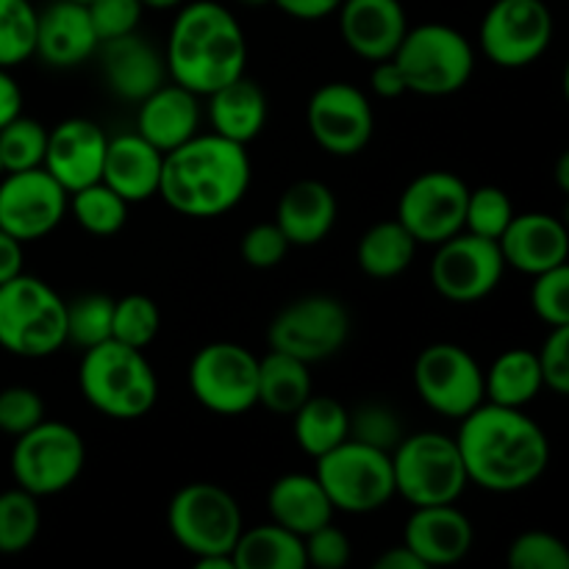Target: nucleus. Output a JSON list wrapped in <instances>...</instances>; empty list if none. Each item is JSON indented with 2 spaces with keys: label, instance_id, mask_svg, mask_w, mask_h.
Segmentation results:
<instances>
[{
  "label": "nucleus",
  "instance_id": "39448f33",
  "mask_svg": "<svg viewBox=\"0 0 569 569\" xmlns=\"http://www.w3.org/2000/svg\"><path fill=\"white\" fill-rule=\"evenodd\" d=\"M67 345V300L37 276L0 283V348L17 359H48Z\"/></svg>",
  "mask_w": 569,
  "mask_h": 569
},
{
  "label": "nucleus",
  "instance_id": "09e8293b",
  "mask_svg": "<svg viewBox=\"0 0 569 569\" xmlns=\"http://www.w3.org/2000/svg\"><path fill=\"white\" fill-rule=\"evenodd\" d=\"M303 553H306V567L342 569L350 565L353 542H350V537L342 531V528H337L333 522H326V526H320L317 531L306 533Z\"/></svg>",
  "mask_w": 569,
  "mask_h": 569
},
{
  "label": "nucleus",
  "instance_id": "20e7f679",
  "mask_svg": "<svg viewBox=\"0 0 569 569\" xmlns=\"http://www.w3.org/2000/svg\"><path fill=\"white\" fill-rule=\"evenodd\" d=\"M78 387L83 400L109 420H142L159 400V378L144 350L117 339L83 350Z\"/></svg>",
  "mask_w": 569,
  "mask_h": 569
},
{
  "label": "nucleus",
  "instance_id": "052dcab7",
  "mask_svg": "<svg viewBox=\"0 0 569 569\" xmlns=\"http://www.w3.org/2000/svg\"><path fill=\"white\" fill-rule=\"evenodd\" d=\"M233 3L244 6V9H261V6H270L272 0H233Z\"/></svg>",
  "mask_w": 569,
  "mask_h": 569
},
{
  "label": "nucleus",
  "instance_id": "4be33fe9",
  "mask_svg": "<svg viewBox=\"0 0 569 569\" xmlns=\"http://www.w3.org/2000/svg\"><path fill=\"white\" fill-rule=\"evenodd\" d=\"M100 48L92 20L83 3L76 0H53L37 11V48L33 56L56 70H72L92 59Z\"/></svg>",
  "mask_w": 569,
  "mask_h": 569
},
{
  "label": "nucleus",
  "instance_id": "412c9836",
  "mask_svg": "<svg viewBox=\"0 0 569 569\" xmlns=\"http://www.w3.org/2000/svg\"><path fill=\"white\" fill-rule=\"evenodd\" d=\"M339 37L365 61L392 59L409 31L400 0H342L337 9Z\"/></svg>",
  "mask_w": 569,
  "mask_h": 569
},
{
  "label": "nucleus",
  "instance_id": "c756f323",
  "mask_svg": "<svg viewBox=\"0 0 569 569\" xmlns=\"http://www.w3.org/2000/svg\"><path fill=\"white\" fill-rule=\"evenodd\" d=\"M542 389V370H539V359L533 350H503L489 365V370H483V398H487V403L526 409L528 403L539 398Z\"/></svg>",
  "mask_w": 569,
  "mask_h": 569
},
{
  "label": "nucleus",
  "instance_id": "473e14b6",
  "mask_svg": "<svg viewBox=\"0 0 569 569\" xmlns=\"http://www.w3.org/2000/svg\"><path fill=\"white\" fill-rule=\"evenodd\" d=\"M233 567L237 569H303V537L287 531L278 522L259 528H242L233 545Z\"/></svg>",
  "mask_w": 569,
  "mask_h": 569
},
{
  "label": "nucleus",
  "instance_id": "603ef678",
  "mask_svg": "<svg viewBox=\"0 0 569 569\" xmlns=\"http://www.w3.org/2000/svg\"><path fill=\"white\" fill-rule=\"evenodd\" d=\"M339 3L342 0H272V6H278L283 14L300 22L326 20V17L337 14Z\"/></svg>",
  "mask_w": 569,
  "mask_h": 569
},
{
  "label": "nucleus",
  "instance_id": "58836bf2",
  "mask_svg": "<svg viewBox=\"0 0 569 569\" xmlns=\"http://www.w3.org/2000/svg\"><path fill=\"white\" fill-rule=\"evenodd\" d=\"M111 317H114V298L100 292H89L67 303V345L89 350L94 345L111 339Z\"/></svg>",
  "mask_w": 569,
  "mask_h": 569
},
{
  "label": "nucleus",
  "instance_id": "e433bc0d",
  "mask_svg": "<svg viewBox=\"0 0 569 569\" xmlns=\"http://www.w3.org/2000/svg\"><path fill=\"white\" fill-rule=\"evenodd\" d=\"M48 148V128L39 120L17 114L0 128V167L3 172H20L42 167Z\"/></svg>",
  "mask_w": 569,
  "mask_h": 569
},
{
  "label": "nucleus",
  "instance_id": "680f3d73",
  "mask_svg": "<svg viewBox=\"0 0 569 569\" xmlns=\"http://www.w3.org/2000/svg\"><path fill=\"white\" fill-rule=\"evenodd\" d=\"M76 3H83V6H87V3H89V0H76Z\"/></svg>",
  "mask_w": 569,
  "mask_h": 569
},
{
  "label": "nucleus",
  "instance_id": "5701e85b",
  "mask_svg": "<svg viewBox=\"0 0 569 569\" xmlns=\"http://www.w3.org/2000/svg\"><path fill=\"white\" fill-rule=\"evenodd\" d=\"M506 267H515L526 276H539L545 270L567 264L569 233L567 226L545 211H526L511 217L509 228L498 239Z\"/></svg>",
  "mask_w": 569,
  "mask_h": 569
},
{
  "label": "nucleus",
  "instance_id": "4c0bfd02",
  "mask_svg": "<svg viewBox=\"0 0 569 569\" xmlns=\"http://www.w3.org/2000/svg\"><path fill=\"white\" fill-rule=\"evenodd\" d=\"M37 48V9L31 0H0V67L33 59Z\"/></svg>",
  "mask_w": 569,
  "mask_h": 569
},
{
  "label": "nucleus",
  "instance_id": "13d9d810",
  "mask_svg": "<svg viewBox=\"0 0 569 569\" xmlns=\"http://www.w3.org/2000/svg\"><path fill=\"white\" fill-rule=\"evenodd\" d=\"M556 178H559V189H569V153H561L559 164H556Z\"/></svg>",
  "mask_w": 569,
  "mask_h": 569
},
{
  "label": "nucleus",
  "instance_id": "b1692460",
  "mask_svg": "<svg viewBox=\"0 0 569 569\" xmlns=\"http://www.w3.org/2000/svg\"><path fill=\"white\" fill-rule=\"evenodd\" d=\"M100 67L111 92L128 103H139L167 81L164 56L139 31L100 42Z\"/></svg>",
  "mask_w": 569,
  "mask_h": 569
},
{
  "label": "nucleus",
  "instance_id": "37998d69",
  "mask_svg": "<svg viewBox=\"0 0 569 569\" xmlns=\"http://www.w3.org/2000/svg\"><path fill=\"white\" fill-rule=\"evenodd\" d=\"M511 569H569V550L556 533L526 531L509 545Z\"/></svg>",
  "mask_w": 569,
  "mask_h": 569
},
{
  "label": "nucleus",
  "instance_id": "f3484780",
  "mask_svg": "<svg viewBox=\"0 0 569 569\" xmlns=\"http://www.w3.org/2000/svg\"><path fill=\"white\" fill-rule=\"evenodd\" d=\"M0 181V231L26 242L50 237L64 222L70 192L44 167L3 172Z\"/></svg>",
  "mask_w": 569,
  "mask_h": 569
},
{
  "label": "nucleus",
  "instance_id": "393cba45",
  "mask_svg": "<svg viewBox=\"0 0 569 569\" xmlns=\"http://www.w3.org/2000/svg\"><path fill=\"white\" fill-rule=\"evenodd\" d=\"M337 194L317 178H300L289 183L276 206V226L292 248H315L326 242L337 226Z\"/></svg>",
  "mask_w": 569,
  "mask_h": 569
},
{
  "label": "nucleus",
  "instance_id": "f03ea898",
  "mask_svg": "<svg viewBox=\"0 0 569 569\" xmlns=\"http://www.w3.org/2000/svg\"><path fill=\"white\" fill-rule=\"evenodd\" d=\"M253 181L248 144L220 133H194L164 153L159 198L192 220H214L237 209Z\"/></svg>",
  "mask_w": 569,
  "mask_h": 569
},
{
  "label": "nucleus",
  "instance_id": "9d476101",
  "mask_svg": "<svg viewBox=\"0 0 569 569\" xmlns=\"http://www.w3.org/2000/svg\"><path fill=\"white\" fill-rule=\"evenodd\" d=\"M9 465L17 487L33 498H50L81 478L87 467V442L67 422L42 420L31 431L14 437Z\"/></svg>",
  "mask_w": 569,
  "mask_h": 569
},
{
  "label": "nucleus",
  "instance_id": "6e6d98bb",
  "mask_svg": "<svg viewBox=\"0 0 569 569\" xmlns=\"http://www.w3.org/2000/svg\"><path fill=\"white\" fill-rule=\"evenodd\" d=\"M376 569H426V567H422V561L417 559L403 542H400L398 548H389L378 556Z\"/></svg>",
  "mask_w": 569,
  "mask_h": 569
},
{
  "label": "nucleus",
  "instance_id": "a18cd8bd",
  "mask_svg": "<svg viewBox=\"0 0 569 569\" xmlns=\"http://www.w3.org/2000/svg\"><path fill=\"white\" fill-rule=\"evenodd\" d=\"M44 420V400L31 387H6L0 389V431L9 437L31 431Z\"/></svg>",
  "mask_w": 569,
  "mask_h": 569
},
{
  "label": "nucleus",
  "instance_id": "72a5a7b5",
  "mask_svg": "<svg viewBox=\"0 0 569 569\" xmlns=\"http://www.w3.org/2000/svg\"><path fill=\"white\" fill-rule=\"evenodd\" d=\"M292 433L306 456L320 459L350 437V411L337 398L311 395L292 415Z\"/></svg>",
  "mask_w": 569,
  "mask_h": 569
},
{
  "label": "nucleus",
  "instance_id": "3c124183",
  "mask_svg": "<svg viewBox=\"0 0 569 569\" xmlns=\"http://www.w3.org/2000/svg\"><path fill=\"white\" fill-rule=\"evenodd\" d=\"M370 87H372V92H376L378 98H383V100L403 98V94L409 92L403 72H400V67L395 64V59L372 61Z\"/></svg>",
  "mask_w": 569,
  "mask_h": 569
},
{
  "label": "nucleus",
  "instance_id": "f257e3e1",
  "mask_svg": "<svg viewBox=\"0 0 569 569\" xmlns=\"http://www.w3.org/2000/svg\"><path fill=\"white\" fill-rule=\"evenodd\" d=\"M461 461L467 481L495 495H515L533 487L550 465V439L526 409L483 400L459 420Z\"/></svg>",
  "mask_w": 569,
  "mask_h": 569
},
{
  "label": "nucleus",
  "instance_id": "a19ab883",
  "mask_svg": "<svg viewBox=\"0 0 569 569\" xmlns=\"http://www.w3.org/2000/svg\"><path fill=\"white\" fill-rule=\"evenodd\" d=\"M515 214V203H511V198L500 187L489 183V187L470 189L465 211V231L498 242Z\"/></svg>",
  "mask_w": 569,
  "mask_h": 569
},
{
  "label": "nucleus",
  "instance_id": "a878e982",
  "mask_svg": "<svg viewBox=\"0 0 569 569\" xmlns=\"http://www.w3.org/2000/svg\"><path fill=\"white\" fill-rule=\"evenodd\" d=\"M161 164L164 153L137 131L111 137L106 144V159L100 181L114 189L128 206L144 203V200L159 194Z\"/></svg>",
  "mask_w": 569,
  "mask_h": 569
},
{
  "label": "nucleus",
  "instance_id": "864d4df0",
  "mask_svg": "<svg viewBox=\"0 0 569 569\" xmlns=\"http://www.w3.org/2000/svg\"><path fill=\"white\" fill-rule=\"evenodd\" d=\"M22 114V89L6 67H0V128Z\"/></svg>",
  "mask_w": 569,
  "mask_h": 569
},
{
  "label": "nucleus",
  "instance_id": "7c9ffc66",
  "mask_svg": "<svg viewBox=\"0 0 569 569\" xmlns=\"http://www.w3.org/2000/svg\"><path fill=\"white\" fill-rule=\"evenodd\" d=\"M309 367L295 356L270 350L259 359V403L272 415L292 417L315 395Z\"/></svg>",
  "mask_w": 569,
  "mask_h": 569
},
{
  "label": "nucleus",
  "instance_id": "de8ad7c7",
  "mask_svg": "<svg viewBox=\"0 0 569 569\" xmlns=\"http://www.w3.org/2000/svg\"><path fill=\"white\" fill-rule=\"evenodd\" d=\"M289 248L292 244L283 237L281 228L276 226V220L248 228L242 237V244H239L244 264L253 267V270H272V267H278L287 259Z\"/></svg>",
  "mask_w": 569,
  "mask_h": 569
},
{
  "label": "nucleus",
  "instance_id": "9b49d317",
  "mask_svg": "<svg viewBox=\"0 0 569 569\" xmlns=\"http://www.w3.org/2000/svg\"><path fill=\"white\" fill-rule=\"evenodd\" d=\"M189 392L206 411L242 417L259 406V356L239 342H209L189 361Z\"/></svg>",
  "mask_w": 569,
  "mask_h": 569
},
{
  "label": "nucleus",
  "instance_id": "5fc2aeb1",
  "mask_svg": "<svg viewBox=\"0 0 569 569\" xmlns=\"http://www.w3.org/2000/svg\"><path fill=\"white\" fill-rule=\"evenodd\" d=\"M22 272V242L0 231V283L11 281Z\"/></svg>",
  "mask_w": 569,
  "mask_h": 569
},
{
  "label": "nucleus",
  "instance_id": "c9c22d12",
  "mask_svg": "<svg viewBox=\"0 0 569 569\" xmlns=\"http://www.w3.org/2000/svg\"><path fill=\"white\" fill-rule=\"evenodd\" d=\"M42 531L39 498L14 487L0 492V556H20Z\"/></svg>",
  "mask_w": 569,
  "mask_h": 569
},
{
  "label": "nucleus",
  "instance_id": "0eeeda50",
  "mask_svg": "<svg viewBox=\"0 0 569 569\" xmlns=\"http://www.w3.org/2000/svg\"><path fill=\"white\" fill-rule=\"evenodd\" d=\"M395 495L415 506L456 503L470 487L456 437L439 431L409 433L392 453Z\"/></svg>",
  "mask_w": 569,
  "mask_h": 569
},
{
  "label": "nucleus",
  "instance_id": "aec40b11",
  "mask_svg": "<svg viewBox=\"0 0 569 569\" xmlns=\"http://www.w3.org/2000/svg\"><path fill=\"white\" fill-rule=\"evenodd\" d=\"M476 528L456 503L415 506L403 528V545L422 567H450L470 556Z\"/></svg>",
  "mask_w": 569,
  "mask_h": 569
},
{
  "label": "nucleus",
  "instance_id": "ddd939ff",
  "mask_svg": "<svg viewBox=\"0 0 569 569\" xmlns=\"http://www.w3.org/2000/svg\"><path fill=\"white\" fill-rule=\"evenodd\" d=\"M553 11L545 0H495L481 20V50L495 67L522 70L553 44Z\"/></svg>",
  "mask_w": 569,
  "mask_h": 569
},
{
  "label": "nucleus",
  "instance_id": "cd10ccee",
  "mask_svg": "<svg viewBox=\"0 0 569 569\" xmlns=\"http://www.w3.org/2000/svg\"><path fill=\"white\" fill-rule=\"evenodd\" d=\"M206 98H209V122L220 137L239 144H250L264 131L270 103H267L264 89L250 81L248 76L222 83Z\"/></svg>",
  "mask_w": 569,
  "mask_h": 569
},
{
  "label": "nucleus",
  "instance_id": "f704fd0d",
  "mask_svg": "<svg viewBox=\"0 0 569 569\" xmlns=\"http://www.w3.org/2000/svg\"><path fill=\"white\" fill-rule=\"evenodd\" d=\"M67 214L76 217V222L87 233L106 239L114 237V233H120L122 228H126L128 203L114 192V189H109L103 181H98L70 194Z\"/></svg>",
  "mask_w": 569,
  "mask_h": 569
},
{
  "label": "nucleus",
  "instance_id": "6e6552de",
  "mask_svg": "<svg viewBox=\"0 0 569 569\" xmlns=\"http://www.w3.org/2000/svg\"><path fill=\"white\" fill-rule=\"evenodd\" d=\"M167 528L192 559L231 556L244 520L239 500L209 481H192L178 489L167 506Z\"/></svg>",
  "mask_w": 569,
  "mask_h": 569
},
{
  "label": "nucleus",
  "instance_id": "49530a36",
  "mask_svg": "<svg viewBox=\"0 0 569 569\" xmlns=\"http://www.w3.org/2000/svg\"><path fill=\"white\" fill-rule=\"evenodd\" d=\"M87 11L100 42H109V39L139 31L144 3L142 0H89Z\"/></svg>",
  "mask_w": 569,
  "mask_h": 569
},
{
  "label": "nucleus",
  "instance_id": "4468645a",
  "mask_svg": "<svg viewBox=\"0 0 569 569\" xmlns=\"http://www.w3.org/2000/svg\"><path fill=\"white\" fill-rule=\"evenodd\" d=\"M415 389L422 403L448 420H461L483 403V370L456 342H433L415 361Z\"/></svg>",
  "mask_w": 569,
  "mask_h": 569
},
{
  "label": "nucleus",
  "instance_id": "79ce46f5",
  "mask_svg": "<svg viewBox=\"0 0 569 569\" xmlns=\"http://www.w3.org/2000/svg\"><path fill=\"white\" fill-rule=\"evenodd\" d=\"M403 437V420L389 406L365 403L356 411H350V439H359V442L392 453L395 445Z\"/></svg>",
  "mask_w": 569,
  "mask_h": 569
},
{
  "label": "nucleus",
  "instance_id": "4d7b16f0",
  "mask_svg": "<svg viewBox=\"0 0 569 569\" xmlns=\"http://www.w3.org/2000/svg\"><path fill=\"white\" fill-rule=\"evenodd\" d=\"M198 569H237L233 567V556H203V559H194Z\"/></svg>",
  "mask_w": 569,
  "mask_h": 569
},
{
  "label": "nucleus",
  "instance_id": "bf43d9fd",
  "mask_svg": "<svg viewBox=\"0 0 569 569\" xmlns=\"http://www.w3.org/2000/svg\"><path fill=\"white\" fill-rule=\"evenodd\" d=\"M144 9H156V11H170V9H178V6L183 3V0H142Z\"/></svg>",
  "mask_w": 569,
  "mask_h": 569
},
{
  "label": "nucleus",
  "instance_id": "ea45409f",
  "mask_svg": "<svg viewBox=\"0 0 569 569\" xmlns=\"http://www.w3.org/2000/svg\"><path fill=\"white\" fill-rule=\"evenodd\" d=\"M161 328V311L153 298L131 292L126 298L114 300V317H111V339L131 348L144 350L153 345Z\"/></svg>",
  "mask_w": 569,
  "mask_h": 569
},
{
  "label": "nucleus",
  "instance_id": "f8f14e48",
  "mask_svg": "<svg viewBox=\"0 0 569 569\" xmlns=\"http://www.w3.org/2000/svg\"><path fill=\"white\" fill-rule=\"evenodd\" d=\"M350 311L333 295H306L283 306L270 322L267 342L270 350L295 356L306 365H317L348 345L350 339Z\"/></svg>",
  "mask_w": 569,
  "mask_h": 569
},
{
  "label": "nucleus",
  "instance_id": "1a4fd4ad",
  "mask_svg": "<svg viewBox=\"0 0 569 569\" xmlns=\"http://www.w3.org/2000/svg\"><path fill=\"white\" fill-rule=\"evenodd\" d=\"M317 481L326 489L333 511L372 515L395 498L392 456L359 439H345L317 459Z\"/></svg>",
  "mask_w": 569,
  "mask_h": 569
},
{
  "label": "nucleus",
  "instance_id": "c85d7f7f",
  "mask_svg": "<svg viewBox=\"0 0 569 569\" xmlns=\"http://www.w3.org/2000/svg\"><path fill=\"white\" fill-rule=\"evenodd\" d=\"M267 509H270L272 522L298 537L317 531L333 517V506L326 489L317 481V476H309V472H287V476L276 478L267 492Z\"/></svg>",
  "mask_w": 569,
  "mask_h": 569
},
{
  "label": "nucleus",
  "instance_id": "6ab92c4d",
  "mask_svg": "<svg viewBox=\"0 0 569 569\" xmlns=\"http://www.w3.org/2000/svg\"><path fill=\"white\" fill-rule=\"evenodd\" d=\"M106 144H109V137L98 122L87 117H70L48 131L42 167L72 194L100 181Z\"/></svg>",
  "mask_w": 569,
  "mask_h": 569
},
{
  "label": "nucleus",
  "instance_id": "e2e57ef3",
  "mask_svg": "<svg viewBox=\"0 0 569 569\" xmlns=\"http://www.w3.org/2000/svg\"><path fill=\"white\" fill-rule=\"evenodd\" d=\"M0 172H3V167H0Z\"/></svg>",
  "mask_w": 569,
  "mask_h": 569
},
{
  "label": "nucleus",
  "instance_id": "a211bd4d",
  "mask_svg": "<svg viewBox=\"0 0 569 569\" xmlns=\"http://www.w3.org/2000/svg\"><path fill=\"white\" fill-rule=\"evenodd\" d=\"M306 120L311 139L339 159L361 153L376 133V111L370 98L348 81L322 83L311 94Z\"/></svg>",
  "mask_w": 569,
  "mask_h": 569
},
{
  "label": "nucleus",
  "instance_id": "7ed1b4c3",
  "mask_svg": "<svg viewBox=\"0 0 569 569\" xmlns=\"http://www.w3.org/2000/svg\"><path fill=\"white\" fill-rule=\"evenodd\" d=\"M164 64L172 81L198 98L244 76L248 39L237 14L217 0H183L170 26Z\"/></svg>",
  "mask_w": 569,
  "mask_h": 569
},
{
  "label": "nucleus",
  "instance_id": "423d86ee",
  "mask_svg": "<svg viewBox=\"0 0 569 569\" xmlns=\"http://www.w3.org/2000/svg\"><path fill=\"white\" fill-rule=\"evenodd\" d=\"M392 59L403 72L409 92L422 98H448L461 92L476 72V48L448 22L409 26Z\"/></svg>",
  "mask_w": 569,
  "mask_h": 569
},
{
  "label": "nucleus",
  "instance_id": "bb28decb",
  "mask_svg": "<svg viewBox=\"0 0 569 569\" xmlns=\"http://www.w3.org/2000/svg\"><path fill=\"white\" fill-rule=\"evenodd\" d=\"M137 106V133L156 144L161 153H170L178 144L200 133L198 94L189 92L181 83H161Z\"/></svg>",
  "mask_w": 569,
  "mask_h": 569
},
{
  "label": "nucleus",
  "instance_id": "2eb2a0df",
  "mask_svg": "<svg viewBox=\"0 0 569 569\" xmlns=\"http://www.w3.org/2000/svg\"><path fill=\"white\" fill-rule=\"evenodd\" d=\"M470 187L450 170L420 172L406 183L395 220L415 237L417 244H439L465 231Z\"/></svg>",
  "mask_w": 569,
  "mask_h": 569
},
{
  "label": "nucleus",
  "instance_id": "8fccbe9b",
  "mask_svg": "<svg viewBox=\"0 0 569 569\" xmlns=\"http://www.w3.org/2000/svg\"><path fill=\"white\" fill-rule=\"evenodd\" d=\"M537 359L545 389H550L559 398L569 395V326L550 328Z\"/></svg>",
  "mask_w": 569,
  "mask_h": 569
},
{
  "label": "nucleus",
  "instance_id": "2f4dec72",
  "mask_svg": "<svg viewBox=\"0 0 569 569\" xmlns=\"http://www.w3.org/2000/svg\"><path fill=\"white\" fill-rule=\"evenodd\" d=\"M417 253V242L398 220H381L361 233L356 244V261L367 278L392 281L403 276Z\"/></svg>",
  "mask_w": 569,
  "mask_h": 569
},
{
  "label": "nucleus",
  "instance_id": "dca6fc26",
  "mask_svg": "<svg viewBox=\"0 0 569 569\" xmlns=\"http://www.w3.org/2000/svg\"><path fill=\"white\" fill-rule=\"evenodd\" d=\"M506 272L503 253L495 239L459 231L437 244L431 283L450 303H478L500 287Z\"/></svg>",
  "mask_w": 569,
  "mask_h": 569
},
{
  "label": "nucleus",
  "instance_id": "c03bdc74",
  "mask_svg": "<svg viewBox=\"0 0 569 569\" xmlns=\"http://www.w3.org/2000/svg\"><path fill=\"white\" fill-rule=\"evenodd\" d=\"M531 309L545 326H569V267H553L531 283Z\"/></svg>",
  "mask_w": 569,
  "mask_h": 569
}]
</instances>
